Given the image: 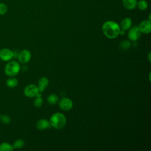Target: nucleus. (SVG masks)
Returning <instances> with one entry per match:
<instances>
[{
  "mask_svg": "<svg viewBox=\"0 0 151 151\" xmlns=\"http://www.w3.org/2000/svg\"><path fill=\"white\" fill-rule=\"evenodd\" d=\"M119 25L113 21H106L102 25V31L104 35L109 39L116 38L120 33Z\"/></svg>",
  "mask_w": 151,
  "mask_h": 151,
  "instance_id": "1",
  "label": "nucleus"
},
{
  "mask_svg": "<svg viewBox=\"0 0 151 151\" xmlns=\"http://www.w3.org/2000/svg\"><path fill=\"white\" fill-rule=\"evenodd\" d=\"M66 122L67 120L65 116L60 112L54 113L50 119L51 126L58 130L64 127L66 124Z\"/></svg>",
  "mask_w": 151,
  "mask_h": 151,
  "instance_id": "2",
  "label": "nucleus"
},
{
  "mask_svg": "<svg viewBox=\"0 0 151 151\" xmlns=\"http://www.w3.org/2000/svg\"><path fill=\"white\" fill-rule=\"evenodd\" d=\"M21 66L18 62L16 61H9L6 64L4 68V72L8 77H14L20 71Z\"/></svg>",
  "mask_w": 151,
  "mask_h": 151,
  "instance_id": "3",
  "label": "nucleus"
},
{
  "mask_svg": "<svg viewBox=\"0 0 151 151\" xmlns=\"http://www.w3.org/2000/svg\"><path fill=\"white\" fill-rule=\"evenodd\" d=\"M38 93L39 90L38 88V86L33 84H31L26 86L24 90V95L26 97L30 98L35 97Z\"/></svg>",
  "mask_w": 151,
  "mask_h": 151,
  "instance_id": "4",
  "label": "nucleus"
},
{
  "mask_svg": "<svg viewBox=\"0 0 151 151\" xmlns=\"http://www.w3.org/2000/svg\"><path fill=\"white\" fill-rule=\"evenodd\" d=\"M14 51L11 50L4 48L0 50V59L3 61H9L14 58Z\"/></svg>",
  "mask_w": 151,
  "mask_h": 151,
  "instance_id": "5",
  "label": "nucleus"
},
{
  "mask_svg": "<svg viewBox=\"0 0 151 151\" xmlns=\"http://www.w3.org/2000/svg\"><path fill=\"white\" fill-rule=\"evenodd\" d=\"M60 108L64 111H68L73 107V103L71 99L67 97L62 98L58 103Z\"/></svg>",
  "mask_w": 151,
  "mask_h": 151,
  "instance_id": "6",
  "label": "nucleus"
},
{
  "mask_svg": "<svg viewBox=\"0 0 151 151\" xmlns=\"http://www.w3.org/2000/svg\"><path fill=\"white\" fill-rule=\"evenodd\" d=\"M18 61L22 64L27 63L29 61L31 58V52L28 50H23L21 51L17 56Z\"/></svg>",
  "mask_w": 151,
  "mask_h": 151,
  "instance_id": "7",
  "label": "nucleus"
},
{
  "mask_svg": "<svg viewBox=\"0 0 151 151\" xmlns=\"http://www.w3.org/2000/svg\"><path fill=\"white\" fill-rule=\"evenodd\" d=\"M141 31L139 28L138 26H133L132 28L130 27V29L128 33V37L129 38L133 41H135L137 40L140 35H141Z\"/></svg>",
  "mask_w": 151,
  "mask_h": 151,
  "instance_id": "8",
  "label": "nucleus"
},
{
  "mask_svg": "<svg viewBox=\"0 0 151 151\" xmlns=\"http://www.w3.org/2000/svg\"><path fill=\"white\" fill-rule=\"evenodd\" d=\"M138 27L141 32L143 34H149L151 31V22L149 20L142 21Z\"/></svg>",
  "mask_w": 151,
  "mask_h": 151,
  "instance_id": "9",
  "label": "nucleus"
},
{
  "mask_svg": "<svg viewBox=\"0 0 151 151\" xmlns=\"http://www.w3.org/2000/svg\"><path fill=\"white\" fill-rule=\"evenodd\" d=\"M49 84V80L48 79L45 77H41L38 81V88L39 90V92L41 93L44 91V90L46 88V87L48 86Z\"/></svg>",
  "mask_w": 151,
  "mask_h": 151,
  "instance_id": "10",
  "label": "nucleus"
},
{
  "mask_svg": "<svg viewBox=\"0 0 151 151\" xmlns=\"http://www.w3.org/2000/svg\"><path fill=\"white\" fill-rule=\"evenodd\" d=\"M50 122L46 119H40L36 123V127L39 130H45L50 128Z\"/></svg>",
  "mask_w": 151,
  "mask_h": 151,
  "instance_id": "11",
  "label": "nucleus"
},
{
  "mask_svg": "<svg viewBox=\"0 0 151 151\" xmlns=\"http://www.w3.org/2000/svg\"><path fill=\"white\" fill-rule=\"evenodd\" d=\"M137 0H122L123 6L128 10L134 9L137 6Z\"/></svg>",
  "mask_w": 151,
  "mask_h": 151,
  "instance_id": "12",
  "label": "nucleus"
},
{
  "mask_svg": "<svg viewBox=\"0 0 151 151\" xmlns=\"http://www.w3.org/2000/svg\"><path fill=\"white\" fill-rule=\"evenodd\" d=\"M132 19L130 18H124L120 22V28L121 29L123 30H127L129 28H130V27H132Z\"/></svg>",
  "mask_w": 151,
  "mask_h": 151,
  "instance_id": "13",
  "label": "nucleus"
},
{
  "mask_svg": "<svg viewBox=\"0 0 151 151\" xmlns=\"http://www.w3.org/2000/svg\"><path fill=\"white\" fill-rule=\"evenodd\" d=\"M18 84V80L14 77H9L6 80V85L9 88H15Z\"/></svg>",
  "mask_w": 151,
  "mask_h": 151,
  "instance_id": "14",
  "label": "nucleus"
},
{
  "mask_svg": "<svg viewBox=\"0 0 151 151\" xmlns=\"http://www.w3.org/2000/svg\"><path fill=\"white\" fill-rule=\"evenodd\" d=\"M12 145L8 142H2L0 144V151H12Z\"/></svg>",
  "mask_w": 151,
  "mask_h": 151,
  "instance_id": "15",
  "label": "nucleus"
},
{
  "mask_svg": "<svg viewBox=\"0 0 151 151\" xmlns=\"http://www.w3.org/2000/svg\"><path fill=\"white\" fill-rule=\"evenodd\" d=\"M35 97L36 98L34 100V105L36 107H40L43 103V100L41 93L39 92Z\"/></svg>",
  "mask_w": 151,
  "mask_h": 151,
  "instance_id": "16",
  "label": "nucleus"
},
{
  "mask_svg": "<svg viewBox=\"0 0 151 151\" xmlns=\"http://www.w3.org/2000/svg\"><path fill=\"white\" fill-rule=\"evenodd\" d=\"M58 101V96L55 94H51L47 97V101L51 105L55 104Z\"/></svg>",
  "mask_w": 151,
  "mask_h": 151,
  "instance_id": "17",
  "label": "nucleus"
},
{
  "mask_svg": "<svg viewBox=\"0 0 151 151\" xmlns=\"http://www.w3.org/2000/svg\"><path fill=\"white\" fill-rule=\"evenodd\" d=\"M14 149H21L24 147L25 146V142L24 140L19 139L16 140L14 143L12 145Z\"/></svg>",
  "mask_w": 151,
  "mask_h": 151,
  "instance_id": "18",
  "label": "nucleus"
},
{
  "mask_svg": "<svg viewBox=\"0 0 151 151\" xmlns=\"http://www.w3.org/2000/svg\"><path fill=\"white\" fill-rule=\"evenodd\" d=\"M137 6L138 8L141 11L146 10L148 7V4L145 0H140L137 2Z\"/></svg>",
  "mask_w": 151,
  "mask_h": 151,
  "instance_id": "19",
  "label": "nucleus"
},
{
  "mask_svg": "<svg viewBox=\"0 0 151 151\" xmlns=\"http://www.w3.org/2000/svg\"><path fill=\"white\" fill-rule=\"evenodd\" d=\"M1 120L2 121V122L3 123L7 124L10 123V122H11V119L9 116H8L7 114H4V115L1 116Z\"/></svg>",
  "mask_w": 151,
  "mask_h": 151,
  "instance_id": "20",
  "label": "nucleus"
},
{
  "mask_svg": "<svg viewBox=\"0 0 151 151\" xmlns=\"http://www.w3.org/2000/svg\"><path fill=\"white\" fill-rule=\"evenodd\" d=\"M8 8L5 4L0 3V15H4L7 12Z\"/></svg>",
  "mask_w": 151,
  "mask_h": 151,
  "instance_id": "21",
  "label": "nucleus"
},
{
  "mask_svg": "<svg viewBox=\"0 0 151 151\" xmlns=\"http://www.w3.org/2000/svg\"><path fill=\"white\" fill-rule=\"evenodd\" d=\"M123 42V43H122L123 47H126V48H127V47H129L130 46V43H129V42L127 41H123V42Z\"/></svg>",
  "mask_w": 151,
  "mask_h": 151,
  "instance_id": "22",
  "label": "nucleus"
},
{
  "mask_svg": "<svg viewBox=\"0 0 151 151\" xmlns=\"http://www.w3.org/2000/svg\"><path fill=\"white\" fill-rule=\"evenodd\" d=\"M150 52H149V61H150Z\"/></svg>",
  "mask_w": 151,
  "mask_h": 151,
  "instance_id": "23",
  "label": "nucleus"
},
{
  "mask_svg": "<svg viewBox=\"0 0 151 151\" xmlns=\"http://www.w3.org/2000/svg\"><path fill=\"white\" fill-rule=\"evenodd\" d=\"M1 113H0V121H1Z\"/></svg>",
  "mask_w": 151,
  "mask_h": 151,
  "instance_id": "24",
  "label": "nucleus"
}]
</instances>
